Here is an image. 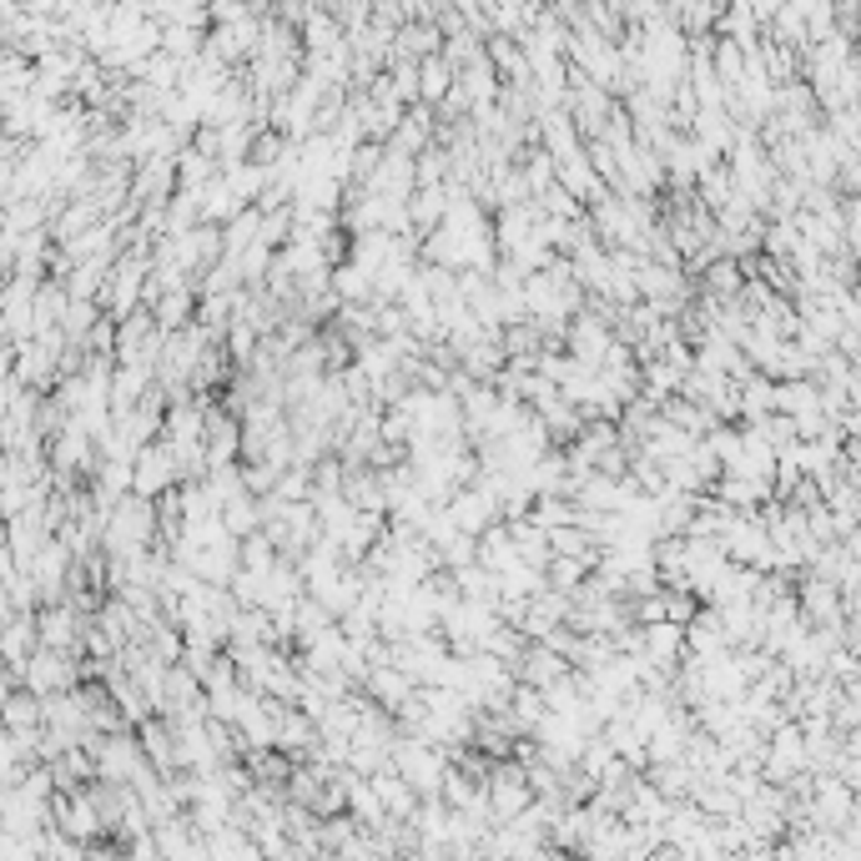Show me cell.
<instances>
[{
  "instance_id": "obj_1",
  "label": "cell",
  "mask_w": 861,
  "mask_h": 861,
  "mask_svg": "<svg viewBox=\"0 0 861 861\" xmlns=\"http://www.w3.org/2000/svg\"><path fill=\"white\" fill-rule=\"evenodd\" d=\"M177 484H187V478H181L177 449H172L167 439L146 443L142 454H136V494H142V499H167Z\"/></svg>"
},
{
  "instance_id": "obj_2",
  "label": "cell",
  "mask_w": 861,
  "mask_h": 861,
  "mask_svg": "<svg viewBox=\"0 0 861 861\" xmlns=\"http://www.w3.org/2000/svg\"><path fill=\"white\" fill-rule=\"evenodd\" d=\"M449 515H454V525L464 529L468 539H484L504 519V504H499V494H494L489 484H478V478H474V484H464V489L449 499Z\"/></svg>"
},
{
  "instance_id": "obj_3",
  "label": "cell",
  "mask_w": 861,
  "mask_h": 861,
  "mask_svg": "<svg viewBox=\"0 0 861 861\" xmlns=\"http://www.w3.org/2000/svg\"><path fill=\"white\" fill-rule=\"evenodd\" d=\"M21 681L31 685V695H41V700H51V695H66L76 685V655H71V650L41 645L36 655L25 660Z\"/></svg>"
},
{
  "instance_id": "obj_4",
  "label": "cell",
  "mask_w": 861,
  "mask_h": 861,
  "mask_svg": "<svg viewBox=\"0 0 861 861\" xmlns=\"http://www.w3.org/2000/svg\"><path fill=\"white\" fill-rule=\"evenodd\" d=\"M615 328L605 323V318H595V312H579L570 323V358H579V363H589V368H599V363L615 353Z\"/></svg>"
},
{
  "instance_id": "obj_5",
  "label": "cell",
  "mask_w": 861,
  "mask_h": 861,
  "mask_svg": "<svg viewBox=\"0 0 861 861\" xmlns=\"http://www.w3.org/2000/svg\"><path fill=\"white\" fill-rule=\"evenodd\" d=\"M454 86H459V66L449 56H423L419 60V96H423V107H443L449 96H454Z\"/></svg>"
},
{
  "instance_id": "obj_6",
  "label": "cell",
  "mask_w": 861,
  "mask_h": 861,
  "mask_svg": "<svg viewBox=\"0 0 861 861\" xmlns=\"http://www.w3.org/2000/svg\"><path fill=\"white\" fill-rule=\"evenodd\" d=\"M368 691H373V700H383V706H408V700H413V675L398 670V665H373Z\"/></svg>"
},
{
  "instance_id": "obj_7",
  "label": "cell",
  "mask_w": 861,
  "mask_h": 861,
  "mask_svg": "<svg viewBox=\"0 0 861 861\" xmlns=\"http://www.w3.org/2000/svg\"><path fill=\"white\" fill-rule=\"evenodd\" d=\"M806 610H812L816 620H837V585L812 579V585H806Z\"/></svg>"
},
{
  "instance_id": "obj_8",
  "label": "cell",
  "mask_w": 861,
  "mask_h": 861,
  "mask_svg": "<svg viewBox=\"0 0 861 861\" xmlns=\"http://www.w3.org/2000/svg\"><path fill=\"white\" fill-rule=\"evenodd\" d=\"M710 292H716V298H720V292H736V283H741V267H736V263H720V267H710Z\"/></svg>"
}]
</instances>
